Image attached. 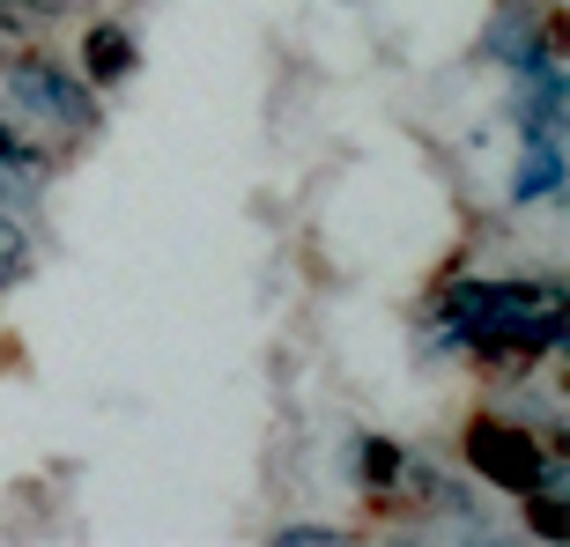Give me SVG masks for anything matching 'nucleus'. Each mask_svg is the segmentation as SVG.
Returning <instances> with one entry per match:
<instances>
[{
  "label": "nucleus",
  "instance_id": "obj_10",
  "mask_svg": "<svg viewBox=\"0 0 570 547\" xmlns=\"http://www.w3.org/2000/svg\"><path fill=\"white\" fill-rule=\"evenodd\" d=\"M527 526L541 533V540H570V504H563V488H527Z\"/></svg>",
  "mask_w": 570,
  "mask_h": 547
},
{
  "label": "nucleus",
  "instance_id": "obj_4",
  "mask_svg": "<svg viewBox=\"0 0 570 547\" xmlns=\"http://www.w3.org/2000/svg\"><path fill=\"white\" fill-rule=\"evenodd\" d=\"M460 340L482 362H497V370H527V362H541V356L563 348V304L527 311V318H489V326H474V334H460Z\"/></svg>",
  "mask_w": 570,
  "mask_h": 547
},
{
  "label": "nucleus",
  "instance_id": "obj_12",
  "mask_svg": "<svg viewBox=\"0 0 570 547\" xmlns=\"http://www.w3.org/2000/svg\"><path fill=\"white\" fill-rule=\"evenodd\" d=\"M275 540H282V547H341L348 533H341V526H282Z\"/></svg>",
  "mask_w": 570,
  "mask_h": 547
},
{
  "label": "nucleus",
  "instance_id": "obj_1",
  "mask_svg": "<svg viewBox=\"0 0 570 547\" xmlns=\"http://www.w3.org/2000/svg\"><path fill=\"white\" fill-rule=\"evenodd\" d=\"M460 444H466V466H474L489 488H511V496H527V488H563V459H541V444H533L511 415H474Z\"/></svg>",
  "mask_w": 570,
  "mask_h": 547
},
{
  "label": "nucleus",
  "instance_id": "obj_6",
  "mask_svg": "<svg viewBox=\"0 0 570 547\" xmlns=\"http://www.w3.org/2000/svg\"><path fill=\"white\" fill-rule=\"evenodd\" d=\"M563 133H533L527 156H519V178H511V208H533V200H563Z\"/></svg>",
  "mask_w": 570,
  "mask_h": 547
},
{
  "label": "nucleus",
  "instance_id": "obj_5",
  "mask_svg": "<svg viewBox=\"0 0 570 547\" xmlns=\"http://www.w3.org/2000/svg\"><path fill=\"white\" fill-rule=\"evenodd\" d=\"M75 74H82L89 89H119L141 67V52H134V38H127V22H89L82 30V52H75Z\"/></svg>",
  "mask_w": 570,
  "mask_h": 547
},
{
  "label": "nucleus",
  "instance_id": "obj_11",
  "mask_svg": "<svg viewBox=\"0 0 570 547\" xmlns=\"http://www.w3.org/2000/svg\"><path fill=\"white\" fill-rule=\"evenodd\" d=\"M0 170H22V178H38V170H45V156H38L30 141H22V133L8 127V119H0Z\"/></svg>",
  "mask_w": 570,
  "mask_h": 547
},
{
  "label": "nucleus",
  "instance_id": "obj_7",
  "mask_svg": "<svg viewBox=\"0 0 570 547\" xmlns=\"http://www.w3.org/2000/svg\"><path fill=\"white\" fill-rule=\"evenodd\" d=\"M489 52H497L504 67H527L533 52H556V44H541V30H533V8H527V0H511L504 16L489 22Z\"/></svg>",
  "mask_w": 570,
  "mask_h": 547
},
{
  "label": "nucleus",
  "instance_id": "obj_8",
  "mask_svg": "<svg viewBox=\"0 0 570 547\" xmlns=\"http://www.w3.org/2000/svg\"><path fill=\"white\" fill-rule=\"evenodd\" d=\"M401 474H407V451H401V444L356 437V481H363V488H393Z\"/></svg>",
  "mask_w": 570,
  "mask_h": 547
},
{
  "label": "nucleus",
  "instance_id": "obj_2",
  "mask_svg": "<svg viewBox=\"0 0 570 547\" xmlns=\"http://www.w3.org/2000/svg\"><path fill=\"white\" fill-rule=\"evenodd\" d=\"M8 97L30 105L38 119H52L60 133H97L105 127L97 89H89L67 60H52V52H22V60H8Z\"/></svg>",
  "mask_w": 570,
  "mask_h": 547
},
{
  "label": "nucleus",
  "instance_id": "obj_3",
  "mask_svg": "<svg viewBox=\"0 0 570 547\" xmlns=\"http://www.w3.org/2000/svg\"><path fill=\"white\" fill-rule=\"evenodd\" d=\"M556 289L541 281H452L438 296V318H444V348H460V334L489 326V318H527V311H549Z\"/></svg>",
  "mask_w": 570,
  "mask_h": 547
},
{
  "label": "nucleus",
  "instance_id": "obj_9",
  "mask_svg": "<svg viewBox=\"0 0 570 547\" xmlns=\"http://www.w3.org/2000/svg\"><path fill=\"white\" fill-rule=\"evenodd\" d=\"M30 267H38V259H30V230L0 208V296L16 289V281H30Z\"/></svg>",
  "mask_w": 570,
  "mask_h": 547
}]
</instances>
